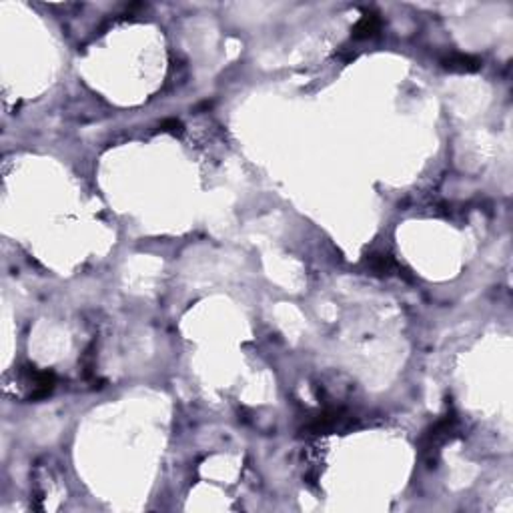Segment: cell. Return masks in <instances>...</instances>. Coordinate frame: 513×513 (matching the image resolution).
Instances as JSON below:
<instances>
[{
	"label": "cell",
	"instance_id": "obj_1",
	"mask_svg": "<svg viewBox=\"0 0 513 513\" xmlns=\"http://www.w3.org/2000/svg\"><path fill=\"white\" fill-rule=\"evenodd\" d=\"M455 431H457V417H455V413H447V415H443V417L439 419L431 429L427 431L425 439H423V453L431 457L429 463L435 461L433 460V455H437L439 447L446 446L447 441L455 435Z\"/></svg>",
	"mask_w": 513,
	"mask_h": 513
},
{
	"label": "cell",
	"instance_id": "obj_2",
	"mask_svg": "<svg viewBox=\"0 0 513 513\" xmlns=\"http://www.w3.org/2000/svg\"><path fill=\"white\" fill-rule=\"evenodd\" d=\"M25 383L28 387V399H42L53 393L56 377L53 371H37L32 367V369H27Z\"/></svg>",
	"mask_w": 513,
	"mask_h": 513
},
{
	"label": "cell",
	"instance_id": "obj_3",
	"mask_svg": "<svg viewBox=\"0 0 513 513\" xmlns=\"http://www.w3.org/2000/svg\"><path fill=\"white\" fill-rule=\"evenodd\" d=\"M441 65L451 72H475L481 68V60L473 54H463V53H453L449 54L447 58L441 60Z\"/></svg>",
	"mask_w": 513,
	"mask_h": 513
},
{
	"label": "cell",
	"instance_id": "obj_4",
	"mask_svg": "<svg viewBox=\"0 0 513 513\" xmlns=\"http://www.w3.org/2000/svg\"><path fill=\"white\" fill-rule=\"evenodd\" d=\"M381 28H383V20H381V16L375 13L371 14H365L363 18L355 25L353 28L351 37L353 41H367V39H373V37H377L379 32H381Z\"/></svg>",
	"mask_w": 513,
	"mask_h": 513
},
{
	"label": "cell",
	"instance_id": "obj_5",
	"mask_svg": "<svg viewBox=\"0 0 513 513\" xmlns=\"http://www.w3.org/2000/svg\"><path fill=\"white\" fill-rule=\"evenodd\" d=\"M367 265H369V269L373 271L375 275L389 277L393 273H401V265L389 255H371L367 259Z\"/></svg>",
	"mask_w": 513,
	"mask_h": 513
},
{
	"label": "cell",
	"instance_id": "obj_6",
	"mask_svg": "<svg viewBox=\"0 0 513 513\" xmlns=\"http://www.w3.org/2000/svg\"><path fill=\"white\" fill-rule=\"evenodd\" d=\"M161 131H167V133L178 135V133L183 131V124H181V121H176V119H169V121H164L161 124Z\"/></svg>",
	"mask_w": 513,
	"mask_h": 513
}]
</instances>
